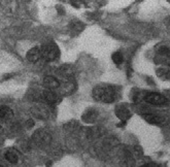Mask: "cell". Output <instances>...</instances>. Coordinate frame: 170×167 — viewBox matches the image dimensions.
Instances as JSON below:
<instances>
[{
    "instance_id": "cell-1",
    "label": "cell",
    "mask_w": 170,
    "mask_h": 167,
    "mask_svg": "<svg viewBox=\"0 0 170 167\" xmlns=\"http://www.w3.org/2000/svg\"><path fill=\"white\" fill-rule=\"evenodd\" d=\"M93 97L97 101L111 103L116 99V92L111 87L99 86L93 90Z\"/></svg>"
},
{
    "instance_id": "cell-2",
    "label": "cell",
    "mask_w": 170,
    "mask_h": 167,
    "mask_svg": "<svg viewBox=\"0 0 170 167\" xmlns=\"http://www.w3.org/2000/svg\"><path fill=\"white\" fill-rule=\"evenodd\" d=\"M41 56L48 61H52V60L58 58L59 50L56 45H45L41 49Z\"/></svg>"
},
{
    "instance_id": "cell-3",
    "label": "cell",
    "mask_w": 170,
    "mask_h": 167,
    "mask_svg": "<svg viewBox=\"0 0 170 167\" xmlns=\"http://www.w3.org/2000/svg\"><path fill=\"white\" fill-rule=\"evenodd\" d=\"M146 101L150 104H154V105H164L167 103V99H166L165 96H163L159 93H151L147 94L146 97Z\"/></svg>"
},
{
    "instance_id": "cell-4",
    "label": "cell",
    "mask_w": 170,
    "mask_h": 167,
    "mask_svg": "<svg viewBox=\"0 0 170 167\" xmlns=\"http://www.w3.org/2000/svg\"><path fill=\"white\" fill-rule=\"evenodd\" d=\"M40 57L41 56V50L40 49H38V48H33V49H31L30 51H28L27 53V55H26V58L28 61H30V62H37L38 60L40 59Z\"/></svg>"
},
{
    "instance_id": "cell-5",
    "label": "cell",
    "mask_w": 170,
    "mask_h": 167,
    "mask_svg": "<svg viewBox=\"0 0 170 167\" xmlns=\"http://www.w3.org/2000/svg\"><path fill=\"white\" fill-rule=\"evenodd\" d=\"M44 85L49 89V90L53 91V90H55V89H57L60 86V83H59V81L56 79V77L48 76L44 79Z\"/></svg>"
},
{
    "instance_id": "cell-6",
    "label": "cell",
    "mask_w": 170,
    "mask_h": 167,
    "mask_svg": "<svg viewBox=\"0 0 170 167\" xmlns=\"http://www.w3.org/2000/svg\"><path fill=\"white\" fill-rule=\"evenodd\" d=\"M13 117V112L8 106L2 105L0 106V118L4 119V120H9Z\"/></svg>"
},
{
    "instance_id": "cell-7",
    "label": "cell",
    "mask_w": 170,
    "mask_h": 167,
    "mask_svg": "<svg viewBox=\"0 0 170 167\" xmlns=\"http://www.w3.org/2000/svg\"><path fill=\"white\" fill-rule=\"evenodd\" d=\"M144 119H146L147 122L154 124V125H161L164 122V119L156 115H146L144 116Z\"/></svg>"
},
{
    "instance_id": "cell-8",
    "label": "cell",
    "mask_w": 170,
    "mask_h": 167,
    "mask_svg": "<svg viewBox=\"0 0 170 167\" xmlns=\"http://www.w3.org/2000/svg\"><path fill=\"white\" fill-rule=\"evenodd\" d=\"M44 98L45 99V101H48L49 103H55L58 100V96L51 90H47L44 92Z\"/></svg>"
},
{
    "instance_id": "cell-9",
    "label": "cell",
    "mask_w": 170,
    "mask_h": 167,
    "mask_svg": "<svg viewBox=\"0 0 170 167\" xmlns=\"http://www.w3.org/2000/svg\"><path fill=\"white\" fill-rule=\"evenodd\" d=\"M33 111H34L33 112L35 113V116L40 117V118H45V117L48 116V111L44 107H42V106H36Z\"/></svg>"
},
{
    "instance_id": "cell-10",
    "label": "cell",
    "mask_w": 170,
    "mask_h": 167,
    "mask_svg": "<svg viewBox=\"0 0 170 167\" xmlns=\"http://www.w3.org/2000/svg\"><path fill=\"white\" fill-rule=\"evenodd\" d=\"M96 112H93V111H87L85 112V115L83 116V119L85 122H92V121H94V119H96Z\"/></svg>"
},
{
    "instance_id": "cell-11",
    "label": "cell",
    "mask_w": 170,
    "mask_h": 167,
    "mask_svg": "<svg viewBox=\"0 0 170 167\" xmlns=\"http://www.w3.org/2000/svg\"><path fill=\"white\" fill-rule=\"evenodd\" d=\"M5 158L9 163H13V164H16L18 160H19V157L15 152H8L5 154Z\"/></svg>"
},
{
    "instance_id": "cell-12",
    "label": "cell",
    "mask_w": 170,
    "mask_h": 167,
    "mask_svg": "<svg viewBox=\"0 0 170 167\" xmlns=\"http://www.w3.org/2000/svg\"><path fill=\"white\" fill-rule=\"evenodd\" d=\"M111 59H112L113 63L116 64V65H119V64H121L123 62V55L120 52H116L112 54Z\"/></svg>"
},
{
    "instance_id": "cell-13",
    "label": "cell",
    "mask_w": 170,
    "mask_h": 167,
    "mask_svg": "<svg viewBox=\"0 0 170 167\" xmlns=\"http://www.w3.org/2000/svg\"><path fill=\"white\" fill-rule=\"evenodd\" d=\"M27 124H28V126H30V127H32V126L34 125V122H33V121H32V120H29V121H28V122H27Z\"/></svg>"
},
{
    "instance_id": "cell-14",
    "label": "cell",
    "mask_w": 170,
    "mask_h": 167,
    "mask_svg": "<svg viewBox=\"0 0 170 167\" xmlns=\"http://www.w3.org/2000/svg\"><path fill=\"white\" fill-rule=\"evenodd\" d=\"M140 167H151L148 164H144V165H142V166H140Z\"/></svg>"
}]
</instances>
